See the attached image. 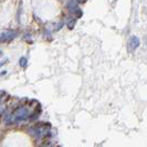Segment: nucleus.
<instances>
[{"label":"nucleus","instance_id":"f257e3e1","mask_svg":"<svg viewBox=\"0 0 147 147\" xmlns=\"http://www.w3.org/2000/svg\"><path fill=\"white\" fill-rule=\"evenodd\" d=\"M30 114V110L26 106H22V107H19L15 111V113L12 114L13 116V121L15 122H20V121H23L26 118L29 117Z\"/></svg>","mask_w":147,"mask_h":147},{"label":"nucleus","instance_id":"f03ea898","mask_svg":"<svg viewBox=\"0 0 147 147\" xmlns=\"http://www.w3.org/2000/svg\"><path fill=\"white\" fill-rule=\"evenodd\" d=\"M140 39L136 37V36H132V37L129 38V40H128V44H127V49H128V51H135L138 47H140Z\"/></svg>","mask_w":147,"mask_h":147},{"label":"nucleus","instance_id":"7ed1b4c3","mask_svg":"<svg viewBox=\"0 0 147 147\" xmlns=\"http://www.w3.org/2000/svg\"><path fill=\"white\" fill-rule=\"evenodd\" d=\"M15 36H16V32H7V33H2V34H0V42L6 41V40H10V39H13Z\"/></svg>","mask_w":147,"mask_h":147},{"label":"nucleus","instance_id":"20e7f679","mask_svg":"<svg viewBox=\"0 0 147 147\" xmlns=\"http://www.w3.org/2000/svg\"><path fill=\"white\" fill-rule=\"evenodd\" d=\"M27 63H28V60L26 59V58H20V60H19V65L22 66V67H26L27 66Z\"/></svg>","mask_w":147,"mask_h":147},{"label":"nucleus","instance_id":"39448f33","mask_svg":"<svg viewBox=\"0 0 147 147\" xmlns=\"http://www.w3.org/2000/svg\"><path fill=\"white\" fill-rule=\"evenodd\" d=\"M74 24H75V19H71L70 21L67 22V27H69V29H73Z\"/></svg>","mask_w":147,"mask_h":147},{"label":"nucleus","instance_id":"423d86ee","mask_svg":"<svg viewBox=\"0 0 147 147\" xmlns=\"http://www.w3.org/2000/svg\"><path fill=\"white\" fill-rule=\"evenodd\" d=\"M1 55H2V52L0 51V57H1Z\"/></svg>","mask_w":147,"mask_h":147}]
</instances>
